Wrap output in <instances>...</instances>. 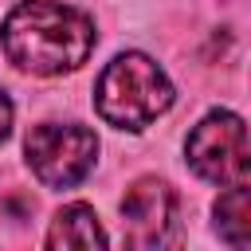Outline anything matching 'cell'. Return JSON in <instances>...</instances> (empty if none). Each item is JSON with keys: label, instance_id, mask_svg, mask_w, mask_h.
Wrapping results in <instances>:
<instances>
[{"label": "cell", "instance_id": "6da1fadb", "mask_svg": "<svg viewBox=\"0 0 251 251\" xmlns=\"http://www.w3.org/2000/svg\"><path fill=\"white\" fill-rule=\"evenodd\" d=\"M0 43L20 71L67 75L90 59L98 35L78 8H67L59 0H24L4 16Z\"/></svg>", "mask_w": 251, "mask_h": 251}, {"label": "cell", "instance_id": "7a4b0ae2", "mask_svg": "<svg viewBox=\"0 0 251 251\" xmlns=\"http://www.w3.org/2000/svg\"><path fill=\"white\" fill-rule=\"evenodd\" d=\"M173 106L169 75L141 51H122L106 63L94 86V110L114 129H145Z\"/></svg>", "mask_w": 251, "mask_h": 251}, {"label": "cell", "instance_id": "3957f363", "mask_svg": "<svg viewBox=\"0 0 251 251\" xmlns=\"http://www.w3.org/2000/svg\"><path fill=\"white\" fill-rule=\"evenodd\" d=\"M24 153L39 184L75 188L78 180H86V173L98 161V137L78 122H39L24 141Z\"/></svg>", "mask_w": 251, "mask_h": 251}, {"label": "cell", "instance_id": "277c9868", "mask_svg": "<svg viewBox=\"0 0 251 251\" xmlns=\"http://www.w3.org/2000/svg\"><path fill=\"white\" fill-rule=\"evenodd\" d=\"M184 157L196 176H204L220 188L243 184L247 180V126H243V118L231 110L204 114L184 141Z\"/></svg>", "mask_w": 251, "mask_h": 251}, {"label": "cell", "instance_id": "5b68a950", "mask_svg": "<svg viewBox=\"0 0 251 251\" xmlns=\"http://www.w3.org/2000/svg\"><path fill=\"white\" fill-rule=\"evenodd\" d=\"M122 227L129 247H165L176 235V192L157 180L141 176L122 196Z\"/></svg>", "mask_w": 251, "mask_h": 251}, {"label": "cell", "instance_id": "8992f818", "mask_svg": "<svg viewBox=\"0 0 251 251\" xmlns=\"http://www.w3.org/2000/svg\"><path fill=\"white\" fill-rule=\"evenodd\" d=\"M47 247H106V231L90 204H67L47 227Z\"/></svg>", "mask_w": 251, "mask_h": 251}, {"label": "cell", "instance_id": "52a82bcc", "mask_svg": "<svg viewBox=\"0 0 251 251\" xmlns=\"http://www.w3.org/2000/svg\"><path fill=\"white\" fill-rule=\"evenodd\" d=\"M216 231L220 239H227L231 247H247L251 239V208H247V180L243 184H227L216 200Z\"/></svg>", "mask_w": 251, "mask_h": 251}, {"label": "cell", "instance_id": "ba28073f", "mask_svg": "<svg viewBox=\"0 0 251 251\" xmlns=\"http://www.w3.org/2000/svg\"><path fill=\"white\" fill-rule=\"evenodd\" d=\"M12 133V102H8V94L0 90V141Z\"/></svg>", "mask_w": 251, "mask_h": 251}]
</instances>
